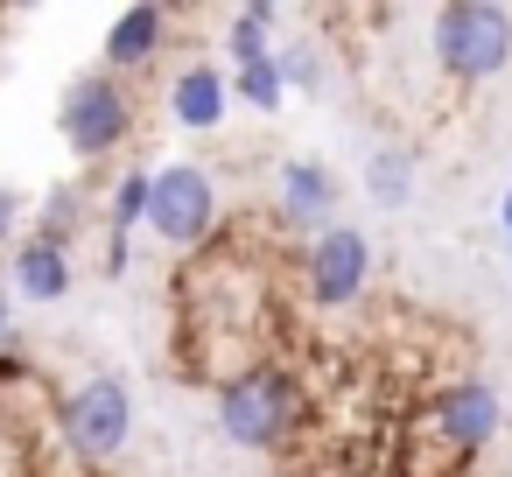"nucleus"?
<instances>
[{"instance_id": "1a4fd4ad", "label": "nucleus", "mask_w": 512, "mask_h": 477, "mask_svg": "<svg viewBox=\"0 0 512 477\" xmlns=\"http://www.w3.org/2000/svg\"><path fill=\"white\" fill-rule=\"evenodd\" d=\"M169 36H176V15L155 8V0H134V8H120L113 29H106V57H99V71H113V78H141V71H155V57L169 50Z\"/></svg>"}, {"instance_id": "0eeeda50", "label": "nucleus", "mask_w": 512, "mask_h": 477, "mask_svg": "<svg viewBox=\"0 0 512 477\" xmlns=\"http://www.w3.org/2000/svg\"><path fill=\"white\" fill-rule=\"evenodd\" d=\"M365 281H372V239H365L358 225H330V232L309 239V253H302V288H309L316 309H351V302L365 295Z\"/></svg>"}, {"instance_id": "9b49d317", "label": "nucleus", "mask_w": 512, "mask_h": 477, "mask_svg": "<svg viewBox=\"0 0 512 477\" xmlns=\"http://www.w3.org/2000/svg\"><path fill=\"white\" fill-rule=\"evenodd\" d=\"M8 288H15L22 302H64V295L78 288V274H71V253L29 232V239L15 246V260H8Z\"/></svg>"}, {"instance_id": "ddd939ff", "label": "nucleus", "mask_w": 512, "mask_h": 477, "mask_svg": "<svg viewBox=\"0 0 512 477\" xmlns=\"http://www.w3.org/2000/svg\"><path fill=\"white\" fill-rule=\"evenodd\" d=\"M274 0H246V8H232L225 22V71H246V64H267L274 57Z\"/></svg>"}, {"instance_id": "39448f33", "label": "nucleus", "mask_w": 512, "mask_h": 477, "mask_svg": "<svg viewBox=\"0 0 512 477\" xmlns=\"http://www.w3.org/2000/svg\"><path fill=\"white\" fill-rule=\"evenodd\" d=\"M148 232L169 253H204L218 239V183L204 162H162L148 190Z\"/></svg>"}, {"instance_id": "20e7f679", "label": "nucleus", "mask_w": 512, "mask_h": 477, "mask_svg": "<svg viewBox=\"0 0 512 477\" xmlns=\"http://www.w3.org/2000/svg\"><path fill=\"white\" fill-rule=\"evenodd\" d=\"M57 435H64L71 456L92 463V470L120 463V449L134 442V393H127V379H120V372L78 379V386L57 400Z\"/></svg>"}, {"instance_id": "aec40b11", "label": "nucleus", "mask_w": 512, "mask_h": 477, "mask_svg": "<svg viewBox=\"0 0 512 477\" xmlns=\"http://www.w3.org/2000/svg\"><path fill=\"white\" fill-rule=\"evenodd\" d=\"M15 351V288H8V274H0V358Z\"/></svg>"}, {"instance_id": "412c9836", "label": "nucleus", "mask_w": 512, "mask_h": 477, "mask_svg": "<svg viewBox=\"0 0 512 477\" xmlns=\"http://www.w3.org/2000/svg\"><path fill=\"white\" fill-rule=\"evenodd\" d=\"M498 232H505V246H512V183H505V197H498Z\"/></svg>"}, {"instance_id": "9d476101", "label": "nucleus", "mask_w": 512, "mask_h": 477, "mask_svg": "<svg viewBox=\"0 0 512 477\" xmlns=\"http://www.w3.org/2000/svg\"><path fill=\"white\" fill-rule=\"evenodd\" d=\"M225 113H232V71L218 57H197L169 78V120L183 134H218Z\"/></svg>"}, {"instance_id": "f8f14e48", "label": "nucleus", "mask_w": 512, "mask_h": 477, "mask_svg": "<svg viewBox=\"0 0 512 477\" xmlns=\"http://www.w3.org/2000/svg\"><path fill=\"white\" fill-rule=\"evenodd\" d=\"M92 225V183L85 176H64V183H50L43 190V204H36V239H50V246H64L71 253V239Z\"/></svg>"}, {"instance_id": "a211bd4d", "label": "nucleus", "mask_w": 512, "mask_h": 477, "mask_svg": "<svg viewBox=\"0 0 512 477\" xmlns=\"http://www.w3.org/2000/svg\"><path fill=\"white\" fill-rule=\"evenodd\" d=\"M22 218H29V197L0 183V246H22Z\"/></svg>"}, {"instance_id": "f3484780", "label": "nucleus", "mask_w": 512, "mask_h": 477, "mask_svg": "<svg viewBox=\"0 0 512 477\" xmlns=\"http://www.w3.org/2000/svg\"><path fill=\"white\" fill-rule=\"evenodd\" d=\"M281 57V78H288V92H323V50L316 43H288V50H274Z\"/></svg>"}, {"instance_id": "f03ea898", "label": "nucleus", "mask_w": 512, "mask_h": 477, "mask_svg": "<svg viewBox=\"0 0 512 477\" xmlns=\"http://www.w3.org/2000/svg\"><path fill=\"white\" fill-rule=\"evenodd\" d=\"M428 57L449 85H484L512 64V8L498 0H449L428 22Z\"/></svg>"}, {"instance_id": "dca6fc26", "label": "nucleus", "mask_w": 512, "mask_h": 477, "mask_svg": "<svg viewBox=\"0 0 512 477\" xmlns=\"http://www.w3.org/2000/svg\"><path fill=\"white\" fill-rule=\"evenodd\" d=\"M232 99H239V106H253V113H281V106H288V78H281V57L232 71Z\"/></svg>"}, {"instance_id": "6e6552de", "label": "nucleus", "mask_w": 512, "mask_h": 477, "mask_svg": "<svg viewBox=\"0 0 512 477\" xmlns=\"http://www.w3.org/2000/svg\"><path fill=\"white\" fill-rule=\"evenodd\" d=\"M337 176H330V162H309V155H288L281 169H274V211H281V225L288 232H330V218H337Z\"/></svg>"}, {"instance_id": "f257e3e1", "label": "nucleus", "mask_w": 512, "mask_h": 477, "mask_svg": "<svg viewBox=\"0 0 512 477\" xmlns=\"http://www.w3.org/2000/svg\"><path fill=\"white\" fill-rule=\"evenodd\" d=\"M302 421H309V393H302V379H295L288 365H274V358H253L246 372H232V379L218 386V428H225V442H239V449H253V456L288 449Z\"/></svg>"}, {"instance_id": "6ab92c4d", "label": "nucleus", "mask_w": 512, "mask_h": 477, "mask_svg": "<svg viewBox=\"0 0 512 477\" xmlns=\"http://www.w3.org/2000/svg\"><path fill=\"white\" fill-rule=\"evenodd\" d=\"M134 274V239H106V281H127Z\"/></svg>"}, {"instance_id": "4468645a", "label": "nucleus", "mask_w": 512, "mask_h": 477, "mask_svg": "<svg viewBox=\"0 0 512 477\" xmlns=\"http://www.w3.org/2000/svg\"><path fill=\"white\" fill-rule=\"evenodd\" d=\"M148 190H155V169H120V176H113V190H106V204H99L106 239H134V232L148 225Z\"/></svg>"}, {"instance_id": "7ed1b4c3", "label": "nucleus", "mask_w": 512, "mask_h": 477, "mask_svg": "<svg viewBox=\"0 0 512 477\" xmlns=\"http://www.w3.org/2000/svg\"><path fill=\"white\" fill-rule=\"evenodd\" d=\"M134 127H141V106H134L127 78H113V71H85V78H71L64 99H57V134H64V148H71L78 162H92V169H106L113 155H127Z\"/></svg>"}, {"instance_id": "2eb2a0df", "label": "nucleus", "mask_w": 512, "mask_h": 477, "mask_svg": "<svg viewBox=\"0 0 512 477\" xmlns=\"http://www.w3.org/2000/svg\"><path fill=\"white\" fill-rule=\"evenodd\" d=\"M365 197L386 204V211H400V204L414 197V155H407V148H372V162H365Z\"/></svg>"}, {"instance_id": "423d86ee", "label": "nucleus", "mask_w": 512, "mask_h": 477, "mask_svg": "<svg viewBox=\"0 0 512 477\" xmlns=\"http://www.w3.org/2000/svg\"><path fill=\"white\" fill-rule=\"evenodd\" d=\"M428 428H435V442L449 449V456H484L491 442H498V428H505V400H498V386L491 379H442L435 386V400H428Z\"/></svg>"}]
</instances>
